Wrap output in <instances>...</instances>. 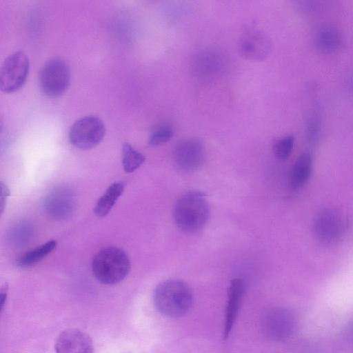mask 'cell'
<instances>
[{"label": "cell", "instance_id": "obj_1", "mask_svg": "<svg viewBox=\"0 0 353 353\" xmlns=\"http://www.w3.org/2000/svg\"><path fill=\"white\" fill-rule=\"evenodd\" d=\"M210 212L206 195L200 191H190L181 195L176 201L173 218L181 230L193 233L206 224Z\"/></svg>", "mask_w": 353, "mask_h": 353}, {"label": "cell", "instance_id": "obj_2", "mask_svg": "<svg viewBox=\"0 0 353 353\" xmlns=\"http://www.w3.org/2000/svg\"><path fill=\"white\" fill-rule=\"evenodd\" d=\"M192 292L189 285L179 279H170L160 283L156 287L153 295L157 310L170 318L185 315L192 305Z\"/></svg>", "mask_w": 353, "mask_h": 353}, {"label": "cell", "instance_id": "obj_3", "mask_svg": "<svg viewBox=\"0 0 353 353\" xmlns=\"http://www.w3.org/2000/svg\"><path fill=\"white\" fill-rule=\"evenodd\" d=\"M130 270V261L121 249L109 247L99 251L94 257L92 271L99 282L113 285L123 280Z\"/></svg>", "mask_w": 353, "mask_h": 353}, {"label": "cell", "instance_id": "obj_4", "mask_svg": "<svg viewBox=\"0 0 353 353\" xmlns=\"http://www.w3.org/2000/svg\"><path fill=\"white\" fill-rule=\"evenodd\" d=\"M70 80L68 64L61 58L47 61L39 74V86L42 92L50 97H57L67 90Z\"/></svg>", "mask_w": 353, "mask_h": 353}, {"label": "cell", "instance_id": "obj_5", "mask_svg": "<svg viewBox=\"0 0 353 353\" xmlns=\"http://www.w3.org/2000/svg\"><path fill=\"white\" fill-rule=\"evenodd\" d=\"M105 134V128L101 119L87 116L76 121L69 131L70 143L80 150H90L99 145Z\"/></svg>", "mask_w": 353, "mask_h": 353}, {"label": "cell", "instance_id": "obj_6", "mask_svg": "<svg viewBox=\"0 0 353 353\" xmlns=\"http://www.w3.org/2000/svg\"><path fill=\"white\" fill-rule=\"evenodd\" d=\"M29 59L22 51L10 54L3 62L0 72V88L6 93L19 90L26 81Z\"/></svg>", "mask_w": 353, "mask_h": 353}, {"label": "cell", "instance_id": "obj_7", "mask_svg": "<svg viewBox=\"0 0 353 353\" xmlns=\"http://www.w3.org/2000/svg\"><path fill=\"white\" fill-rule=\"evenodd\" d=\"M205 150L197 139H186L179 142L173 151L174 166L181 172H192L198 170L205 160Z\"/></svg>", "mask_w": 353, "mask_h": 353}, {"label": "cell", "instance_id": "obj_8", "mask_svg": "<svg viewBox=\"0 0 353 353\" xmlns=\"http://www.w3.org/2000/svg\"><path fill=\"white\" fill-rule=\"evenodd\" d=\"M43 208L52 219L63 220L74 211V203L72 192L66 188H57L46 197Z\"/></svg>", "mask_w": 353, "mask_h": 353}, {"label": "cell", "instance_id": "obj_9", "mask_svg": "<svg viewBox=\"0 0 353 353\" xmlns=\"http://www.w3.org/2000/svg\"><path fill=\"white\" fill-rule=\"evenodd\" d=\"M54 349L56 353H93L90 336L76 328L63 330L57 337Z\"/></svg>", "mask_w": 353, "mask_h": 353}, {"label": "cell", "instance_id": "obj_10", "mask_svg": "<svg viewBox=\"0 0 353 353\" xmlns=\"http://www.w3.org/2000/svg\"><path fill=\"white\" fill-rule=\"evenodd\" d=\"M314 232L318 239L325 243L335 242L343 230L341 216L332 210H325L316 219Z\"/></svg>", "mask_w": 353, "mask_h": 353}, {"label": "cell", "instance_id": "obj_11", "mask_svg": "<svg viewBox=\"0 0 353 353\" xmlns=\"http://www.w3.org/2000/svg\"><path fill=\"white\" fill-rule=\"evenodd\" d=\"M243 281L240 279H233L230 285L226 305L223 337L228 338L233 327L243 292Z\"/></svg>", "mask_w": 353, "mask_h": 353}, {"label": "cell", "instance_id": "obj_12", "mask_svg": "<svg viewBox=\"0 0 353 353\" xmlns=\"http://www.w3.org/2000/svg\"><path fill=\"white\" fill-rule=\"evenodd\" d=\"M241 53L250 59H261L266 56L269 50L268 39L260 32H247L240 44Z\"/></svg>", "mask_w": 353, "mask_h": 353}, {"label": "cell", "instance_id": "obj_13", "mask_svg": "<svg viewBox=\"0 0 353 353\" xmlns=\"http://www.w3.org/2000/svg\"><path fill=\"white\" fill-rule=\"evenodd\" d=\"M341 31L335 26H327L321 28L316 34L315 43L321 52L330 53L339 49L341 45Z\"/></svg>", "mask_w": 353, "mask_h": 353}, {"label": "cell", "instance_id": "obj_14", "mask_svg": "<svg viewBox=\"0 0 353 353\" xmlns=\"http://www.w3.org/2000/svg\"><path fill=\"white\" fill-rule=\"evenodd\" d=\"M312 168V157L310 153L301 154L294 162L290 175V185L292 189L301 188L307 181Z\"/></svg>", "mask_w": 353, "mask_h": 353}, {"label": "cell", "instance_id": "obj_15", "mask_svg": "<svg viewBox=\"0 0 353 353\" xmlns=\"http://www.w3.org/2000/svg\"><path fill=\"white\" fill-rule=\"evenodd\" d=\"M281 312L270 314L266 320V332L270 337L279 340L289 335L292 329V319Z\"/></svg>", "mask_w": 353, "mask_h": 353}, {"label": "cell", "instance_id": "obj_16", "mask_svg": "<svg viewBox=\"0 0 353 353\" xmlns=\"http://www.w3.org/2000/svg\"><path fill=\"white\" fill-rule=\"evenodd\" d=\"M123 190L124 185L121 182L111 184L97 201L94 210L95 214L98 217L106 216L122 194Z\"/></svg>", "mask_w": 353, "mask_h": 353}, {"label": "cell", "instance_id": "obj_17", "mask_svg": "<svg viewBox=\"0 0 353 353\" xmlns=\"http://www.w3.org/2000/svg\"><path fill=\"white\" fill-rule=\"evenodd\" d=\"M57 247V241H49L23 254L17 262L20 268L32 267L50 254Z\"/></svg>", "mask_w": 353, "mask_h": 353}, {"label": "cell", "instance_id": "obj_18", "mask_svg": "<svg viewBox=\"0 0 353 353\" xmlns=\"http://www.w3.org/2000/svg\"><path fill=\"white\" fill-rule=\"evenodd\" d=\"M123 167L125 172L131 173L139 168L144 162L145 157L136 150L130 144L123 145Z\"/></svg>", "mask_w": 353, "mask_h": 353}, {"label": "cell", "instance_id": "obj_19", "mask_svg": "<svg viewBox=\"0 0 353 353\" xmlns=\"http://www.w3.org/2000/svg\"><path fill=\"white\" fill-rule=\"evenodd\" d=\"M32 234V226L28 221H21L12 228L8 234L10 242L15 246H23Z\"/></svg>", "mask_w": 353, "mask_h": 353}, {"label": "cell", "instance_id": "obj_20", "mask_svg": "<svg viewBox=\"0 0 353 353\" xmlns=\"http://www.w3.org/2000/svg\"><path fill=\"white\" fill-rule=\"evenodd\" d=\"M294 138L293 136H285L278 140L274 146V152L276 157L282 161L287 159L293 149Z\"/></svg>", "mask_w": 353, "mask_h": 353}, {"label": "cell", "instance_id": "obj_21", "mask_svg": "<svg viewBox=\"0 0 353 353\" xmlns=\"http://www.w3.org/2000/svg\"><path fill=\"white\" fill-rule=\"evenodd\" d=\"M174 132L171 127L163 125L156 129L150 136L148 143L156 146L169 141L173 137Z\"/></svg>", "mask_w": 353, "mask_h": 353}, {"label": "cell", "instance_id": "obj_22", "mask_svg": "<svg viewBox=\"0 0 353 353\" xmlns=\"http://www.w3.org/2000/svg\"><path fill=\"white\" fill-rule=\"evenodd\" d=\"M319 119L316 115L311 117L307 121V134L309 140L312 142L315 141L318 138L319 131Z\"/></svg>", "mask_w": 353, "mask_h": 353}, {"label": "cell", "instance_id": "obj_23", "mask_svg": "<svg viewBox=\"0 0 353 353\" xmlns=\"http://www.w3.org/2000/svg\"><path fill=\"white\" fill-rule=\"evenodd\" d=\"M1 213L2 214L3 212V210L6 206V203L7 201V198L9 196V190L8 187L3 183L1 182Z\"/></svg>", "mask_w": 353, "mask_h": 353}, {"label": "cell", "instance_id": "obj_24", "mask_svg": "<svg viewBox=\"0 0 353 353\" xmlns=\"http://www.w3.org/2000/svg\"><path fill=\"white\" fill-rule=\"evenodd\" d=\"M8 287L7 284H5L1 288V292H0V303H1V312L3 310V307L5 305L6 302L7 294H8Z\"/></svg>", "mask_w": 353, "mask_h": 353}]
</instances>
